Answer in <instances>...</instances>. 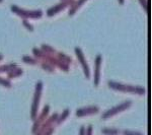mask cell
<instances>
[{
  "label": "cell",
  "instance_id": "cell-1",
  "mask_svg": "<svg viewBox=\"0 0 152 135\" xmlns=\"http://www.w3.org/2000/svg\"><path fill=\"white\" fill-rule=\"evenodd\" d=\"M110 87L112 88H116V90H127V92H141V94H144L145 90L143 88H138V87H129V85H122L119 84V83H115L113 81H110Z\"/></svg>",
  "mask_w": 152,
  "mask_h": 135
},
{
  "label": "cell",
  "instance_id": "cell-2",
  "mask_svg": "<svg viewBox=\"0 0 152 135\" xmlns=\"http://www.w3.org/2000/svg\"><path fill=\"white\" fill-rule=\"evenodd\" d=\"M130 105H131V103L127 102V103H124V104L120 105V106H118L117 108H113L112 110H110V111L105 112L104 114L102 115V118H104V119H105V118H107V117L113 116V115L116 114V113H119L120 111H124V110L127 109V108H128Z\"/></svg>",
  "mask_w": 152,
  "mask_h": 135
},
{
  "label": "cell",
  "instance_id": "cell-3",
  "mask_svg": "<svg viewBox=\"0 0 152 135\" xmlns=\"http://www.w3.org/2000/svg\"><path fill=\"white\" fill-rule=\"evenodd\" d=\"M11 9L13 11H16L18 14H20V15L26 16V18H40L42 15V12L40 10L39 11H24L23 9H19L15 6H12Z\"/></svg>",
  "mask_w": 152,
  "mask_h": 135
},
{
  "label": "cell",
  "instance_id": "cell-4",
  "mask_svg": "<svg viewBox=\"0 0 152 135\" xmlns=\"http://www.w3.org/2000/svg\"><path fill=\"white\" fill-rule=\"evenodd\" d=\"M41 87H42V83L39 82L38 87H37V92L35 95V99H34V105H33V111H31V118H35V115L37 113V109H38V105H39V100H40V94H41Z\"/></svg>",
  "mask_w": 152,
  "mask_h": 135
},
{
  "label": "cell",
  "instance_id": "cell-5",
  "mask_svg": "<svg viewBox=\"0 0 152 135\" xmlns=\"http://www.w3.org/2000/svg\"><path fill=\"white\" fill-rule=\"evenodd\" d=\"M97 112V108L96 107H89V108H85V109H79L76 113L77 116H84V115L88 114H94V113Z\"/></svg>",
  "mask_w": 152,
  "mask_h": 135
},
{
  "label": "cell",
  "instance_id": "cell-6",
  "mask_svg": "<svg viewBox=\"0 0 152 135\" xmlns=\"http://www.w3.org/2000/svg\"><path fill=\"white\" fill-rule=\"evenodd\" d=\"M75 51H76V53H77V56H78V58H79V60L81 61L82 66L84 67L85 74H86V76L88 77V76H89V72H88V67H87L86 63H85V60H84V58H83V55H82L81 51H80V49H78V48H76V49H75Z\"/></svg>",
  "mask_w": 152,
  "mask_h": 135
},
{
  "label": "cell",
  "instance_id": "cell-7",
  "mask_svg": "<svg viewBox=\"0 0 152 135\" xmlns=\"http://www.w3.org/2000/svg\"><path fill=\"white\" fill-rule=\"evenodd\" d=\"M66 5H67V2H65V3H63V4H60V5H57V6L54 7V8H52V9H49V10H48V15L49 16L53 15V14H55L58 10H61V9L64 8Z\"/></svg>",
  "mask_w": 152,
  "mask_h": 135
},
{
  "label": "cell",
  "instance_id": "cell-8",
  "mask_svg": "<svg viewBox=\"0 0 152 135\" xmlns=\"http://www.w3.org/2000/svg\"><path fill=\"white\" fill-rule=\"evenodd\" d=\"M99 64H100V56L96 57V67H95V84L99 83Z\"/></svg>",
  "mask_w": 152,
  "mask_h": 135
},
{
  "label": "cell",
  "instance_id": "cell-9",
  "mask_svg": "<svg viewBox=\"0 0 152 135\" xmlns=\"http://www.w3.org/2000/svg\"><path fill=\"white\" fill-rule=\"evenodd\" d=\"M68 114H69V110H65V111H64V114H63L62 116H61L60 120H58L59 123H61V122H62L63 120H64L65 118H66V116H68Z\"/></svg>",
  "mask_w": 152,
  "mask_h": 135
},
{
  "label": "cell",
  "instance_id": "cell-10",
  "mask_svg": "<svg viewBox=\"0 0 152 135\" xmlns=\"http://www.w3.org/2000/svg\"><path fill=\"white\" fill-rule=\"evenodd\" d=\"M102 132L104 133H113V134H115V133H118V130H111V129H104L102 130Z\"/></svg>",
  "mask_w": 152,
  "mask_h": 135
},
{
  "label": "cell",
  "instance_id": "cell-11",
  "mask_svg": "<svg viewBox=\"0 0 152 135\" xmlns=\"http://www.w3.org/2000/svg\"><path fill=\"white\" fill-rule=\"evenodd\" d=\"M23 61H28V63H31V64H35L36 63V60H34V59L29 57H23Z\"/></svg>",
  "mask_w": 152,
  "mask_h": 135
},
{
  "label": "cell",
  "instance_id": "cell-12",
  "mask_svg": "<svg viewBox=\"0 0 152 135\" xmlns=\"http://www.w3.org/2000/svg\"><path fill=\"white\" fill-rule=\"evenodd\" d=\"M0 83L4 84V85H5V87H11L10 83H9L8 81H6V80H3V79H0Z\"/></svg>",
  "mask_w": 152,
  "mask_h": 135
},
{
  "label": "cell",
  "instance_id": "cell-13",
  "mask_svg": "<svg viewBox=\"0 0 152 135\" xmlns=\"http://www.w3.org/2000/svg\"><path fill=\"white\" fill-rule=\"evenodd\" d=\"M84 1H85V0H79V2H78V3H77V6H76V7H74V9H73V10H71L70 14H72V12L74 11V10H76V9H77V7H79V6L81 5V4H82V3H83V2H84Z\"/></svg>",
  "mask_w": 152,
  "mask_h": 135
},
{
  "label": "cell",
  "instance_id": "cell-14",
  "mask_svg": "<svg viewBox=\"0 0 152 135\" xmlns=\"http://www.w3.org/2000/svg\"><path fill=\"white\" fill-rule=\"evenodd\" d=\"M23 23H24V26H28V28L29 29V31H33V26H29V24H28V23H26V21H23Z\"/></svg>",
  "mask_w": 152,
  "mask_h": 135
},
{
  "label": "cell",
  "instance_id": "cell-15",
  "mask_svg": "<svg viewBox=\"0 0 152 135\" xmlns=\"http://www.w3.org/2000/svg\"><path fill=\"white\" fill-rule=\"evenodd\" d=\"M125 133H131V134H139L137 132H130V131H125Z\"/></svg>",
  "mask_w": 152,
  "mask_h": 135
},
{
  "label": "cell",
  "instance_id": "cell-16",
  "mask_svg": "<svg viewBox=\"0 0 152 135\" xmlns=\"http://www.w3.org/2000/svg\"><path fill=\"white\" fill-rule=\"evenodd\" d=\"M83 132H84V129H83V128H82V129H81V131H80V134H82V133H83Z\"/></svg>",
  "mask_w": 152,
  "mask_h": 135
},
{
  "label": "cell",
  "instance_id": "cell-17",
  "mask_svg": "<svg viewBox=\"0 0 152 135\" xmlns=\"http://www.w3.org/2000/svg\"><path fill=\"white\" fill-rule=\"evenodd\" d=\"M1 58H2V56H1V55H0V59H1Z\"/></svg>",
  "mask_w": 152,
  "mask_h": 135
},
{
  "label": "cell",
  "instance_id": "cell-18",
  "mask_svg": "<svg viewBox=\"0 0 152 135\" xmlns=\"http://www.w3.org/2000/svg\"><path fill=\"white\" fill-rule=\"evenodd\" d=\"M0 1H2V0H0Z\"/></svg>",
  "mask_w": 152,
  "mask_h": 135
}]
</instances>
